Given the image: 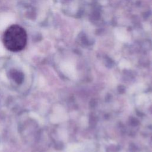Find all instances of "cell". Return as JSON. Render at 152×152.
<instances>
[{
	"label": "cell",
	"mask_w": 152,
	"mask_h": 152,
	"mask_svg": "<svg viewBox=\"0 0 152 152\" xmlns=\"http://www.w3.org/2000/svg\"><path fill=\"white\" fill-rule=\"evenodd\" d=\"M27 41L26 30L20 26L13 24L8 27L3 35V43L5 47L11 52L23 50Z\"/></svg>",
	"instance_id": "cell-1"
}]
</instances>
